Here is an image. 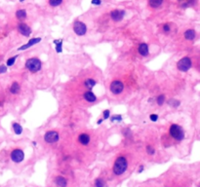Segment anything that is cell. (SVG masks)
<instances>
[{
  "instance_id": "31",
  "label": "cell",
  "mask_w": 200,
  "mask_h": 187,
  "mask_svg": "<svg viewBox=\"0 0 200 187\" xmlns=\"http://www.w3.org/2000/svg\"><path fill=\"white\" fill-rule=\"evenodd\" d=\"M162 28H163V31L167 33V32H169L171 30V26H170V24H169V23H165V24H163Z\"/></svg>"
},
{
  "instance_id": "24",
  "label": "cell",
  "mask_w": 200,
  "mask_h": 187,
  "mask_svg": "<svg viewBox=\"0 0 200 187\" xmlns=\"http://www.w3.org/2000/svg\"><path fill=\"white\" fill-rule=\"evenodd\" d=\"M17 57H18V56H15V57L10 58V59H8V60H7V62H6V65H7V66H12V65H14V63H15V62H16V60H17Z\"/></svg>"
},
{
  "instance_id": "38",
  "label": "cell",
  "mask_w": 200,
  "mask_h": 187,
  "mask_svg": "<svg viewBox=\"0 0 200 187\" xmlns=\"http://www.w3.org/2000/svg\"><path fill=\"white\" fill-rule=\"evenodd\" d=\"M36 144H37V143H36L35 141H33V142H32V145H36Z\"/></svg>"
},
{
  "instance_id": "7",
  "label": "cell",
  "mask_w": 200,
  "mask_h": 187,
  "mask_svg": "<svg viewBox=\"0 0 200 187\" xmlns=\"http://www.w3.org/2000/svg\"><path fill=\"white\" fill-rule=\"evenodd\" d=\"M11 159L14 163H21V162L23 161L25 159V153L22 149H14L13 151L11 152Z\"/></svg>"
},
{
  "instance_id": "18",
  "label": "cell",
  "mask_w": 200,
  "mask_h": 187,
  "mask_svg": "<svg viewBox=\"0 0 200 187\" xmlns=\"http://www.w3.org/2000/svg\"><path fill=\"white\" fill-rule=\"evenodd\" d=\"M16 17L18 20L23 21L26 18V11L23 10V9H21V10H18L16 12Z\"/></svg>"
},
{
  "instance_id": "35",
  "label": "cell",
  "mask_w": 200,
  "mask_h": 187,
  "mask_svg": "<svg viewBox=\"0 0 200 187\" xmlns=\"http://www.w3.org/2000/svg\"><path fill=\"white\" fill-rule=\"evenodd\" d=\"M186 2L189 6H191V5L194 4V2H195V1H194V0H186Z\"/></svg>"
},
{
  "instance_id": "39",
  "label": "cell",
  "mask_w": 200,
  "mask_h": 187,
  "mask_svg": "<svg viewBox=\"0 0 200 187\" xmlns=\"http://www.w3.org/2000/svg\"><path fill=\"white\" fill-rule=\"evenodd\" d=\"M19 1H20V2H23L25 0H19Z\"/></svg>"
},
{
  "instance_id": "36",
  "label": "cell",
  "mask_w": 200,
  "mask_h": 187,
  "mask_svg": "<svg viewBox=\"0 0 200 187\" xmlns=\"http://www.w3.org/2000/svg\"><path fill=\"white\" fill-rule=\"evenodd\" d=\"M144 167L143 166V165H141L140 167H139V170H138V173H143V171H144Z\"/></svg>"
},
{
  "instance_id": "21",
  "label": "cell",
  "mask_w": 200,
  "mask_h": 187,
  "mask_svg": "<svg viewBox=\"0 0 200 187\" xmlns=\"http://www.w3.org/2000/svg\"><path fill=\"white\" fill-rule=\"evenodd\" d=\"M10 92H11V94H14V95L19 93L20 92V85L18 82H13V84H12L11 87H10Z\"/></svg>"
},
{
  "instance_id": "22",
  "label": "cell",
  "mask_w": 200,
  "mask_h": 187,
  "mask_svg": "<svg viewBox=\"0 0 200 187\" xmlns=\"http://www.w3.org/2000/svg\"><path fill=\"white\" fill-rule=\"evenodd\" d=\"M156 102H157V104H158L159 106H161L163 105V104L165 103V95H159L158 97H157V99H156Z\"/></svg>"
},
{
  "instance_id": "34",
  "label": "cell",
  "mask_w": 200,
  "mask_h": 187,
  "mask_svg": "<svg viewBox=\"0 0 200 187\" xmlns=\"http://www.w3.org/2000/svg\"><path fill=\"white\" fill-rule=\"evenodd\" d=\"M91 3H92V5L99 6V5L102 4V0H92V1H91Z\"/></svg>"
},
{
  "instance_id": "29",
  "label": "cell",
  "mask_w": 200,
  "mask_h": 187,
  "mask_svg": "<svg viewBox=\"0 0 200 187\" xmlns=\"http://www.w3.org/2000/svg\"><path fill=\"white\" fill-rule=\"evenodd\" d=\"M114 121L121 122L122 121V116L121 115H113L112 117H111V122H114Z\"/></svg>"
},
{
  "instance_id": "15",
  "label": "cell",
  "mask_w": 200,
  "mask_h": 187,
  "mask_svg": "<svg viewBox=\"0 0 200 187\" xmlns=\"http://www.w3.org/2000/svg\"><path fill=\"white\" fill-rule=\"evenodd\" d=\"M55 182L58 187H66V185H68V181L63 176H57Z\"/></svg>"
},
{
  "instance_id": "16",
  "label": "cell",
  "mask_w": 200,
  "mask_h": 187,
  "mask_svg": "<svg viewBox=\"0 0 200 187\" xmlns=\"http://www.w3.org/2000/svg\"><path fill=\"white\" fill-rule=\"evenodd\" d=\"M184 38L186 39V40H193V39L195 38L196 36V33H195V30L193 29H187L186 32H184Z\"/></svg>"
},
{
  "instance_id": "5",
  "label": "cell",
  "mask_w": 200,
  "mask_h": 187,
  "mask_svg": "<svg viewBox=\"0 0 200 187\" xmlns=\"http://www.w3.org/2000/svg\"><path fill=\"white\" fill-rule=\"evenodd\" d=\"M73 31L75 32V34H77L78 36H83L87 33V26L86 24L82 23V21H76L73 23Z\"/></svg>"
},
{
  "instance_id": "6",
  "label": "cell",
  "mask_w": 200,
  "mask_h": 187,
  "mask_svg": "<svg viewBox=\"0 0 200 187\" xmlns=\"http://www.w3.org/2000/svg\"><path fill=\"white\" fill-rule=\"evenodd\" d=\"M110 90L112 94L114 95H119L123 92L124 90V84L119 80H114L111 82L110 86Z\"/></svg>"
},
{
  "instance_id": "40",
  "label": "cell",
  "mask_w": 200,
  "mask_h": 187,
  "mask_svg": "<svg viewBox=\"0 0 200 187\" xmlns=\"http://www.w3.org/2000/svg\"><path fill=\"white\" fill-rule=\"evenodd\" d=\"M1 105H2V104H1V103H0V106H1Z\"/></svg>"
},
{
  "instance_id": "9",
  "label": "cell",
  "mask_w": 200,
  "mask_h": 187,
  "mask_svg": "<svg viewBox=\"0 0 200 187\" xmlns=\"http://www.w3.org/2000/svg\"><path fill=\"white\" fill-rule=\"evenodd\" d=\"M18 30L22 35L26 36V37H29L31 34V28L25 23H20L18 24Z\"/></svg>"
},
{
  "instance_id": "33",
  "label": "cell",
  "mask_w": 200,
  "mask_h": 187,
  "mask_svg": "<svg viewBox=\"0 0 200 187\" xmlns=\"http://www.w3.org/2000/svg\"><path fill=\"white\" fill-rule=\"evenodd\" d=\"M5 72H7V66L4 65V64H1V65H0V74Z\"/></svg>"
},
{
  "instance_id": "32",
  "label": "cell",
  "mask_w": 200,
  "mask_h": 187,
  "mask_svg": "<svg viewBox=\"0 0 200 187\" xmlns=\"http://www.w3.org/2000/svg\"><path fill=\"white\" fill-rule=\"evenodd\" d=\"M149 119L152 122H156L157 120H158V115H157V114H150L149 115Z\"/></svg>"
},
{
  "instance_id": "3",
  "label": "cell",
  "mask_w": 200,
  "mask_h": 187,
  "mask_svg": "<svg viewBox=\"0 0 200 187\" xmlns=\"http://www.w3.org/2000/svg\"><path fill=\"white\" fill-rule=\"evenodd\" d=\"M42 63L37 58H30L26 62V67L30 72H38L41 69Z\"/></svg>"
},
{
  "instance_id": "23",
  "label": "cell",
  "mask_w": 200,
  "mask_h": 187,
  "mask_svg": "<svg viewBox=\"0 0 200 187\" xmlns=\"http://www.w3.org/2000/svg\"><path fill=\"white\" fill-rule=\"evenodd\" d=\"M63 3V0H49V4L52 7H57V6H60Z\"/></svg>"
},
{
  "instance_id": "11",
  "label": "cell",
  "mask_w": 200,
  "mask_h": 187,
  "mask_svg": "<svg viewBox=\"0 0 200 187\" xmlns=\"http://www.w3.org/2000/svg\"><path fill=\"white\" fill-rule=\"evenodd\" d=\"M41 41V38L40 37H35V38H31L30 40L26 43V44L25 45H23L22 47H20L19 49H18V51H23V50H26V49H28L30 48L31 46L33 45H35V44H37V43H39Z\"/></svg>"
},
{
  "instance_id": "2",
  "label": "cell",
  "mask_w": 200,
  "mask_h": 187,
  "mask_svg": "<svg viewBox=\"0 0 200 187\" xmlns=\"http://www.w3.org/2000/svg\"><path fill=\"white\" fill-rule=\"evenodd\" d=\"M169 133H170L173 139L178 140V141H181V140H183L184 139V132L180 125L172 124L170 127V130H169Z\"/></svg>"
},
{
  "instance_id": "17",
  "label": "cell",
  "mask_w": 200,
  "mask_h": 187,
  "mask_svg": "<svg viewBox=\"0 0 200 187\" xmlns=\"http://www.w3.org/2000/svg\"><path fill=\"white\" fill-rule=\"evenodd\" d=\"M96 84H97V82H96V80H94L93 78L87 79V80H85V82H84V85H85V87L89 89L90 91L92 90L94 87H95Z\"/></svg>"
},
{
  "instance_id": "37",
  "label": "cell",
  "mask_w": 200,
  "mask_h": 187,
  "mask_svg": "<svg viewBox=\"0 0 200 187\" xmlns=\"http://www.w3.org/2000/svg\"><path fill=\"white\" fill-rule=\"evenodd\" d=\"M102 121H104V119H99V120H98V122H97V123H98V125H101V124L102 123Z\"/></svg>"
},
{
  "instance_id": "8",
  "label": "cell",
  "mask_w": 200,
  "mask_h": 187,
  "mask_svg": "<svg viewBox=\"0 0 200 187\" xmlns=\"http://www.w3.org/2000/svg\"><path fill=\"white\" fill-rule=\"evenodd\" d=\"M59 139H60L59 134L56 131H49L44 136V140L47 143H55L59 140Z\"/></svg>"
},
{
  "instance_id": "28",
  "label": "cell",
  "mask_w": 200,
  "mask_h": 187,
  "mask_svg": "<svg viewBox=\"0 0 200 187\" xmlns=\"http://www.w3.org/2000/svg\"><path fill=\"white\" fill-rule=\"evenodd\" d=\"M147 154H148V155H151V156H152V155L155 154V149H154L151 145H147Z\"/></svg>"
},
{
  "instance_id": "25",
  "label": "cell",
  "mask_w": 200,
  "mask_h": 187,
  "mask_svg": "<svg viewBox=\"0 0 200 187\" xmlns=\"http://www.w3.org/2000/svg\"><path fill=\"white\" fill-rule=\"evenodd\" d=\"M168 103L170 104V105L172 107H174V108H176V107H178L179 105L181 104V102L180 100H170L168 102Z\"/></svg>"
},
{
  "instance_id": "4",
  "label": "cell",
  "mask_w": 200,
  "mask_h": 187,
  "mask_svg": "<svg viewBox=\"0 0 200 187\" xmlns=\"http://www.w3.org/2000/svg\"><path fill=\"white\" fill-rule=\"evenodd\" d=\"M192 66V62L189 57H184L183 59H181L177 63L178 69L181 72H186L191 68Z\"/></svg>"
},
{
  "instance_id": "19",
  "label": "cell",
  "mask_w": 200,
  "mask_h": 187,
  "mask_svg": "<svg viewBox=\"0 0 200 187\" xmlns=\"http://www.w3.org/2000/svg\"><path fill=\"white\" fill-rule=\"evenodd\" d=\"M148 2H149L150 7L154 9L159 8L163 4V0H148Z\"/></svg>"
},
{
  "instance_id": "30",
  "label": "cell",
  "mask_w": 200,
  "mask_h": 187,
  "mask_svg": "<svg viewBox=\"0 0 200 187\" xmlns=\"http://www.w3.org/2000/svg\"><path fill=\"white\" fill-rule=\"evenodd\" d=\"M102 115H104V120H107V119L110 118V109L105 110V111L102 112Z\"/></svg>"
},
{
  "instance_id": "10",
  "label": "cell",
  "mask_w": 200,
  "mask_h": 187,
  "mask_svg": "<svg viewBox=\"0 0 200 187\" xmlns=\"http://www.w3.org/2000/svg\"><path fill=\"white\" fill-rule=\"evenodd\" d=\"M125 11L124 10H119V9H115L110 12V17L114 21H120L124 19L125 16Z\"/></svg>"
},
{
  "instance_id": "20",
  "label": "cell",
  "mask_w": 200,
  "mask_h": 187,
  "mask_svg": "<svg viewBox=\"0 0 200 187\" xmlns=\"http://www.w3.org/2000/svg\"><path fill=\"white\" fill-rule=\"evenodd\" d=\"M12 128H13L14 133L16 134H21L23 133V127L19 123H13L12 124Z\"/></svg>"
},
{
  "instance_id": "27",
  "label": "cell",
  "mask_w": 200,
  "mask_h": 187,
  "mask_svg": "<svg viewBox=\"0 0 200 187\" xmlns=\"http://www.w3.org/2000/svg\"><path fill=\"white\" fill-rule=\"evenodd\" d=\"M96 187H105V181L102 178H97L95 181Z\"/></svg>"
},
{
  "instance_id": "1",
  "label": "cell",
  "mask_w": 200,
  "mask_h": 187,
  "mask_svg": "<svg viewBox=\"0 0 200 187\" xmlns=\"http://www.w3.org/2000/svg\"><path fill=\"white\" fill-rule=\"evenodd\" d=\"M127 168H128V161H127V159L124 156H119L113 164L112 167L113 173L116 174V176H121V174L126 171Z\"/></svg>"
},
{
  "instance_id": "13",
  "label": "cell",
  "mask_w": 200,
  "mask_h": 187,
  "mask_svg": "<svg viewBox=\"0 0 200 187\" xmlns=\"http://www.w3.org/2000/svg\"><path fill=\"white\" fill-rule=\"evenodd\" d=\"M90 140H91L90 136L87 134H80L78 136V141L82 145H88L90 143Z\"/></svg>"
},
{
  "instance_id": "12",
  "label": "cell",
  "mask_w": 200,
  "mask_h": 187,
  "mask_svg": "<svg viewBox=\"0 0 200 187\" xmlns=\"http://www.w3.org/2000/svg\"><path fill=\"white\" fill-rule=\"evenodd\" d=\"M138 51H139V54H140L141 56L147 57L148 55V53H149V51H148V45L145 44V43H141L138 47Z\"/></svg>"
},
{
  "instance_id": "14",
  "label": "cell",
  "mask_w": 200,
  "mask_h": 187,
  "mask_svg": "<svg viewBox=\"0 0 200 187\" xmlns=\"http://www.w3.org/2000/svg\"><path fill=\"white\" fill-rule=\"evenodd\" d=\"M83 97H84V99H85L86 102H95L97 100V97L95 96V94H94L92 91L85 92L83 95Z\"/></svg>"
},
{
  "instance_id": "26",
  "label": "cell",
  "mask_w": 200,
  "mask_h": 187,
  "mask_svg": "<svg viewBox=\"0 0 200 187\" xmlns=\"http://www.w3.org/2000/svg\"><path fill=\"white\" fill-rule=\"evenodd\" d=\"M63 40H59V42L56 44V52L58 54L59 53H62L63 52Z\"/></svg>"
}]
</instances>
